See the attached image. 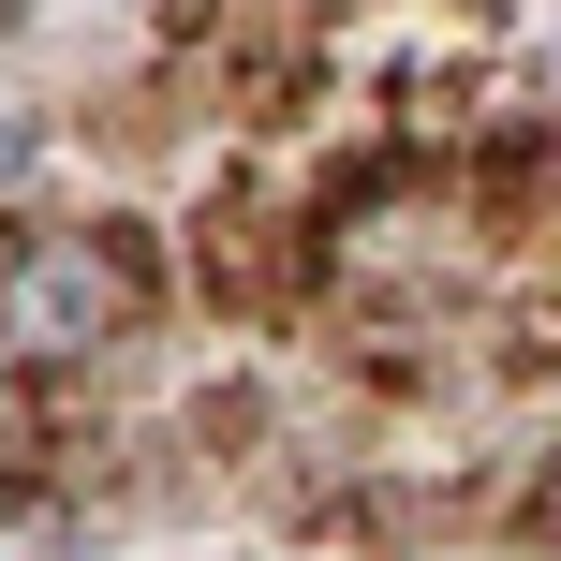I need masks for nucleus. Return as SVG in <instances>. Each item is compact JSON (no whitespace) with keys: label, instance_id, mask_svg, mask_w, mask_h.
I'll use <instances>...</instances> for the list:
<instances>
[{"label":"nucleus","instance_id":"2","mask_svg":"<svg viewBox=\"0 0 561 561\" xmlns=\"http://www.w3.org/2000/svg\"><path fill=\"white\" fill-rule=\"evenodd\" d=\"M0 561H75V533H59L45 503H15V517H0Z\"/></svg>","mask_w":561,"mask_h":561},{"label":"nucleus","instance_id":"1","mask_svg":"<svg viewBox=\"0 0 561 561\" xmlns=\"http://www.w3.org/2000/svg\"><path fill=\"white\" fill-rule=\"evenodd\" d=\"M104 325H118V266L89 252V237H45V252L15 266V296H0V340H15V355H89Z\"/></svg>","mask_w":561,"mask_h":561}]
</instances>
